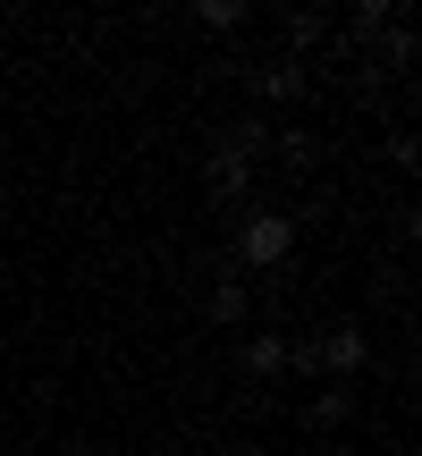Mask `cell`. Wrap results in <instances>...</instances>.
Instances as JSON below:
<instances>
[{
    "label": "cell",
    "instance_id": "cell-1",
    "mask_svg": "<svg viewBox=\"0 0 422 456\" xmlns=\"http://www.w3.org/2000/svg\"><path fill=\"white\" fill-rule=\"evenodd\" d=\"M288 245H296V220L288 212H245V228H237V262H245V271H279Z\"/></svg>",
    "mask_w": 422,
    "mask_h": 456
},
{
    "label": "cell",
    "instance_id": "cell-2",
    "mask_svg": "<svg viewBox=\"0 0 422 456\" xmlns=\"http://www.w3.org/2000/svg\"><path fill=\"white\" fill-rule=\"evenodd\" d=\"M312 355H321V372H329V380H355L363 363H372V338H363L355 322H338L329 338H312Z\"/></svg>",
    "mask_w": 422,
    "mask_h": 456
},
{
    "label": "cell",
    "instance_id": "cell-3",
    "mask_svg": "<svg viewBox=\"0 0 422 456\" xmlns=\"http://www.w3.org/2000/svg\"><path fill=\"white\" fill-rule=\"evenodd\" d=\"M203 186H211V203H220V212H237L245 195H254V161H245V152H211V169H203Z\"/></svg>",
    "mask_w": 422,
    "mask_h": 456
},
{
    "label": "cell",
    "instance_id": "cell-4",
    "mask_svg": "<svg viewBox=\"0 0 422 456\" xmlns=\"http://www.w3.org/2000/svg\"><path fill=\"white\" fill-rule=\"evenodd\" d=\"M279 372H288V338H279V330L245 338V380H279Z\"/></svg>",
    "mask_w": 422,
    "mask_h": 456
},
{
    "label": "cell",
    "instance_id": "cell-5",
    "mask_svg": "<svg viewBox=\"0 0 422 456\" xmlns=\"http://www.w3.org/2000/svg\"><path fill=\"white\" fill-rule=\"evenodd\" d=\"M271 144H279V161H288L296 178H304V169H321V135H312V127H288V135H271Z\"/></svg>",
    "mask_w": 422,
    "mask_h": 456
},
{
    "label": "cell",
    "instance_id": "cell-6",
    "mask_svg": "<svg viewBox=\"0 0 422 456\" xmlns=\"http://www.w3.org/2000/svg\"><path fill=\"white\" fill-rule=\"evenodd\" d=\"M245 313H254V296H245V279H220V288H211V313H203V322H220V330H237Z\"/></svg>",
    "mask_w": 422,
    "mask_h": 456
},
{
    "label": "cell",
    "instance_id": "cell-7",
    "mask_svg": "<svg viewBox=\"0 0 422 456\" xmlns=\"http://www.w3.org/2000/svg\"><path fill=\"white\" fill-rule=\"evenodd\" d=\"M228 152H245V161H262V152H271V118H262V110H245L237 127H228Z\"/></svg>",
    "mask_w": 422,
    "mask_h": 456
},
{
    "label": "cell",
    "instance_id": "cell-8",
    "mask_svg": "<svg viewBox=\"0 0 422 456\" xmlns=\"http://www.w3.org/2000/svg\"><path fill=\"white\" fill-rule=\"evenodd\" d=\"M262 102H304V68H296V60L262 68Z\"/></svg>",
    "mask_w": 422,
    "mask_h": 456
},
{
    "label": "cell",
    "instance_id": "cell-9",
    "mask_svg": "<svg viewBox=\"0 0 422 456\" xmlns=\"http://www.w3.org/2000/svg\"><path fill=\"white\" fill-rule=\"evenodd\" d=\"M346 414H355V389H321L312 397V431H338Z\"/></svg>",
    "mask_w": 422,
    "mask_h": 456
},
{
    "label": "cell",
    "instance_id": "cell-10",
    "mask_svg": "<svg viewBox=\"0 0 422 456\" xmlns=\"http://www.w3.org/2000/svg\"><path fill=\"white\" fill-rule=\"evenodd\" d=\"M195 17H203V26H211V34H237V26H245V0H203V9H195Z\"/></svg>",
    "mask_w": 422,
    "mask_h": 456
},
{
    "label": "cell",
    "instance_id": "cell-11",
    "mask_svg": "<svg viewBox=\"0 0 422 456\" xmlns=\"http://www.w3.org/2000/svg\"><path fill=\"white\" fill-rule=\"evenodd\" d=\"M380 51H389V68H414V26H406V17L380 26Z\"/></svg>",
    "mask_w": 422,
    "mask_h": 456
},
{
    "label": "cell",
    "instance_id": "cell-12",
    "mask_svg": "<svg viewBox=\"0 0 422 456\" xmlns=\"http://www.w3.org/2000/svg\"><path fill=\"white\" fill-rule=\"evenodd\" d=\"M288 34H296V43H312V34H329V9H296V17H288Z\"/></svg>",
    "mask_w": 422,
    "mask_h": 456
},
{
    "label": "cell",
    "instance_id": "cell-13",
    "mask_svg": "<svg viewBox=\"0 0 422 456\" xmlns=\"http://www.w3.org/2000/svg\"><path fill=\"white\" fill-rule=\"evenodd\" d=\"M68 456H101V448H85V440H77V448H68Z\"/></svg>",
    "mask_w": 422,
    "mask_h": 456
},
{
    "label": "cell",
    "instance_id": "cell-14",
    "mask_svg": "<svg viewBox=\"0 0 422 456\" xmlns=\"http://www.w3.org/2000/svg\"><path fill=\"white\" fill-rule=\"evenodd\" d=\"M0 152H9V118H0Z\"/></svg>",
    "mask_w": 422,
    "mask_h": 456
},
{
    "label": "cell",
    "instance_id": "cell-15",
    "mask_svg": "<svg viewBox=\"0 0 422 456\" xmlns=\"http://www.w3.org/2000/svg\"><path fill=\"white\" fill-rule=\"evenodd\" d=\"M237 456H262V448H237Z\"/></svg>",
    "mask_w": 422,
    "mask_h": 456
}]
</instances>
